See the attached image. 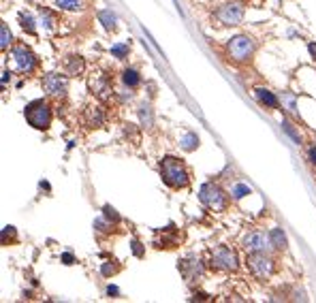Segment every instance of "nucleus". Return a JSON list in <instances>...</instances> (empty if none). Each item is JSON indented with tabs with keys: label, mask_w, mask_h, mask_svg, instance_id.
I'll use <instances>...</instances> for the list:
<instances>
[{
	"label": "nucleus",
	"mask_w": 316,
	"mask_h": 303,
	"mask_svg": "<svg viewBox=\"0 0 316 303\" xmlns=\"http://www.w3.org/2000/svg\"><path fill=\"white\" fill-rule=\"evenodd\" d=\"M107 295H118V288L116 286H109V288H107Z\"/></svg>",
	"instance_id": "31"
},
{
	"label": "nucleus",
	"mask_w": 316,
	"mask_h": 303,
	"mask_svg": "<svg viewBox=\"0 0 316 303\" xmlns=\"http://www.w3.org/2000/svg\"><path fill=\"white\" fill-rule=\"evenodd\" d=\"M43 88L49 96H64L67 94V79L62 75H56V73H49L43 77Z\"/></svg>",
	"instance_id": "10"
},
{
	"label": "nucleus",
	"mask_w": 316,
	"mask_h": 303,
	"mask_svg": "<svg viewBox=\"0 0 316 303\" xmlns=\"http://www.w3.org/2000/svg\"><path fill=\"white\" fill-rule=\"evenodd\" d=\"M199 199L203 201L210 209H214V212H222V209H227V194L222 192V188L216 186V184H203V186H201Z\"/></svg>",
	"instance_id": "4"
},
{
	"label": "nucleus",
	"mask_w": 316,
	"mask_h": 303,
	"mask_svg": "<svg viewBox=\"0 0 316 303\" xmlns=\"http://www.w3.org/2000/svg\"><path fill=\"white\" fill-rule=\"evenodd\" d=\"M103 212H105V218H109V220H113V222H118V220H120V216L116 214V209H113V207L105 205V207H103Z\"/></svg>",
	"instance_id": "23"
},
{
	"label": "nucleus",
	"mask_w": 316,
	"mask_h": 303,
	"mask_svg": "<svg viewBox=\"0 0 316 303\" xmlns=\"http://www.w3.org/2000/svg\"><path fill=\"white\" fill-rule=\"evenodd\" d=\"M11 56H13V60H15L17 71H21V73H30V71H34V67H37V56H34L26 45L13 47Z\"/></svg>",
	"instance_id": "7"
},
{
	"label": "nucleus",
	"mask_w": 316,
	"mask_h": 303,
	"mask_svg": "<svg viewBox=\"0 0 316 303\" xmlns=\"http://www.w3.org/2000/svg\"><path fill=\"white\" fill-rule=\"evenodd\" d=\"M54 4L58 6V9H67V11H77L81 9V0H54Z\"/></svg>",
	"instance_id": "17"
},
{
	"label": "nucleus",
	"mask_w": 316,
	"mask_h": 303,
	"mask_svg": "<svg viewBox=\"0 0 316 303\" xmlns=\"http://www.w3.org/2000/svg\"><path fill=\"white\" fill-rule=\"evenodd\" d=\"M160 175H162V182L171 186V188H184V186L188 184V171H186L184 164L173 156L162 158Z\"/></svg>",
	"instance_id": "1"
},
{
	"label": "nucleus",
	"mask_w": 316,
	"mask_h": 303,
	"mask_svg": "<svg viewBox=\"0 0 316 303\" xmlns=\"http://www.w3.org/2000/svg\"><path fill=\"white\" fill-rule=\"evenodd\" d=\"M197 146H199V137H197L195 133H188V135H186V139L182 141V148H184L186 152H192Z\"/></svg>",
	"instance_id": "18"
},
{
	"label": "nucleus",
	"mask_w": 316,
	"mask_h": 303,
	"mask_svg": "<svg viewBox=\"0 0 316 303\" xmlns=\"http://www.w3.org/2000/svg\"><path fill=\"white\" fill-rule=\"evenodd\" d=\"M239 261H237V254L231 250V248H225L220 246L212 252V267L216 269H222V271H235Z\"/></svg>",
	"instance_id": "6"
},
{
	"label": "nucleus",
	"mask_w": 316,
	"mask_h": 303,
	"mask_svg": "<svg viewBox=\"0 0 316 303\" xmlns=\"http://www.w3.org/2000/svg\"><path fill=\"white\" fill-rule=\"evenodd\" d=\"M122 79H124V83L131 85V88H137V85L141 83V77H139V73L135 69H126L124 73H122Z\"/></svg>",
	"instance_id": "15"
},
{
	"label": "nucleus",
	"mask_w": 316,
	"mask_h": 303,
	"mask_svg": "<svg viewBox=\"0 0 316 303\" xmlns=\"http://www.w3.org/2000/svg\"><path fill=\"white\" fill-rule=\"evenodd\" d=\"M308 52H310V56L316 60V43H310V45H308Z\"/></svg>",
	"instance_id": "29"
},
{
	"label": "nucleus",
	"mask_w": 316,
	"mask_h": 303,
	"mask_svg": "<svg viewBox=\"0 0 316 303\" xmlns=\"http://www.w3.org/2000/svg\"><path fill=\"white\" fill-rule=\"evenodd\" d=\"M269 237H271V243H274V248H286V235L282 233V228H271V233H269Z\"/></svg>",
	"instance_id": "16"
},
{
	"label": "nucleus",
	"mask_w": 316,
	"mask_h": 303,
	"mask_svg": "<svg viewBox=\"0 0 316 303\" xmlns=\"http://www.w3.org/2000/svg\"><path fill=\"white\" fill-rule=\"evenodd\" d=\"M26 120L37 131H47L49 124H52V109L43 100H34L26 107Z\"/></svg>",
	"instance_id": "2"
},
{
	"label": "nucleus",
	"mask_w": 316,
	"mask_h": 303,
	"mask_svg": "<svg viewBox=\"0 0 316 303\" xmlns=\"http://www.w3.org/2000/svg\"><path fill=\"white\" fill-rule=\"evenodd\" d=\"M248 267L252 271V276L258 280H265L274 273V261L265 254V252H252L248 256Z\"/></svg>",
	"instance_id": "5"
},
{
	"label": "nucleus",
	"mask_w": 316,
	"mask_h": 303,
	"mask_svg": "<svg viewBox=\"0 0 316 303\" xmlns=\"http://www.w3.org/2000/svg\"><path fill=\"white\" fill-rule=\"evenodd\" d=\"M179 271H182V276L188 280V282H192V280H199L201 278L203 267H201L199 261H184L182 265H179Z\"/></svg>",
	"instance_id": "12"
},
{
	"label": "nucleus",
	"mask_w": 316,
	"mask_h": 303,
	"mask_svg": "<svg viewBox=\"0 0 316 303\" xmlns=\"http://www.w3.org/2000/svg\"><path fill=\"white\" fill-rule=\"evenodd\" d=\"M256 98L261 100L265 107H269V109H278V107H280L276 94H274V92H269V90H265V88H258L256 90Z\"/></svg>",
	"instance_id": "14"
},
{
	"label": "nucleus",
	"mask_w": 316,
	"mask_h": 303,
	"mask_svg": "<svg viewBox=\"0 0 316 303\" xmlns=\"http://www.w3.org/2000/svg\"><path fill=\"white\" fill-rule=\"evenodd\" d=\"M133 252H135L137 256H143V250H141V243H139V241H133Z\"/></svg>",
	"instance_id": "28"
},
{
	"label": "nucleus",
	"mask_w": 316,
	"mask_h": 303,
	"mask_svg": "<svg viewBox=\"0 0 316 303\" xmlns=\"http://www.w3.org/2000/svg\"><path fill=\"white\" fill-rule=\"evenodd\" d=\"M98 19L105 24V28H113V26H116V15L109 13V11H100L98 13Z\"/></svg>",
	"instance_id": "19"
},
{
	"label": "nucleus",
	"mask_w": 316,
	"mask_h": 303,
	"mask_svg": "<svg viewBox=\"0 0 316 303\" xmlns=\"http://www.w3.org/2000/svg\"><path fill=\"white\" fill-rule=\"evenodd\" d=\"M83 118H85V124H88L90 128H98V126L105 124V111H103V107H98V105L85 107Z\"/></svg>",
	"instance_id": "11"
},
{
	"label": "nucleus",
	"mask_w": 316,
	"mask_h": 303,
	"mask_svg": "<svg viewBox=\"0 0 316 303\" xmlns=\"http://www.w3.org/2000/svg\"><path fill=\"white\" fill-rule=\"evenodd\" d=\"M62 261H64V265H73L75 258H73V254H71V252H67V254H62Z\"/></svg>",
	"instance_id": "27"
},
{
	"label": "nucleus",
	"mask_w": 316,
	"mask_h": 303,
	"mask_svg": "<svg viewBox=\"0 0 316 303\" xmlns=\"http://www.w3.org/2000/svg\"><path fill=\"white\" fill-rule=\"evenodd\" d=\"M21 26H24V30L28 32H34V26H32V19L28 15H21Z\"/></svg>",
	"instance_id": "25"
},
{
	"label": "nucleus",
	"mask_w": 316,
	"mask_h": 303,
	"mask_svg": "<svg viewBox=\"0 0 316 303\" xmlns=\"http://www.w3.org/2000/svg\"><path fill=\"white\" fill-rule=\"evenodd\" d=\"M241 17H243V9L239 4H225V6H220V9L216 11V19L220 21V24H225V26L239 24Z\"/></svg>",
	"instance_id": "9"
},
{
	"label": "nucleus",
	"mask_w": 316,
	"mask_h": 303,
	"mask_svg": "<svg viewBox=\"0 0 316 303\" xmlns=\"http://www.w3.org/2000/svg\"><path fill=\"white\" fill-rule=\"evenodd\" d=\"M243 248L248 252H267L269 248H274V243H271V237L267 233H263V230H252V233H248L246 239H243Z\"/></svg>",
	"instance_id": "8"
},
{
	"label": "nucleus",
	"mask_w": 316,
	"mask_h": 303,
	"mask_svg": "<svg viewBox=\"0 0 316 303\" xmlns=\"http://www.w3.org/2000/svg\"><path fill=\"white\" fill-rule=\"evenodd\" d=\"M310 160H312V164H316V148L310 150Z\"/></svg>",
	"instance_id": "30"
},
{
	"label": "nucleus",
	"mask_w": 316,
	"mask_h": 303,
	"mask_svg": "<svg viewBox=\"0 0 316 303\" xmlns=\"http://www.w3.org/2000/svg\"><path fill=\"white\" fill-rule=\"evenodd\" d=\"M0 32H2V49L9 47V43H11V32H9V28H6V24H2V28H0Z\"/></svg>",
	"instance_id": "21"
},
{
	"label": "nucleus",
	"mask_w": 316,
	"mask_h": 303,
	"mask_svg": "<svg viewBox=\"0 0 316 303\" xmlns=\"http://www.w3.org/2000/svg\"><path fill=\"white\" fill-rule=\"evenodd\" d=\"M282 128H284V131H286V133H289V135H291V137H293V139H295L297 143L301 141V137H299V135H297L295 131H293V126L289 124V122H282Z\"/></svg>",
	"instance_id": "24"
},
{
	"label": "nucleus",
	"mask_w": 316,
	"mask_h": 303,
	"mask_svg": "<svg viewBox=\"0 0 316 303\" xmlns=\"http://www.w3.org/2000/svg\"><path fill=\"white\" fill-rule=\"evenodd\" d=\"M252 190H250V186H246V184H237L235 188H233V199H243L246 194H250Z\"/></svg>",
	"instance_id": "20"
},
{
	"label": "nucleus",
	"mask_w": 316,
	"mask_h": 303,
	"mask_svg": "<svg viewBox=\"0 0 316 303\" xmlns=\"http://www.w3.org/2000/svg\"><path fill=\"white\" fill-rule=\"evenodd\" d=\"M85 69L83 60L79 56H71L67 58V62H64V71H67V75H81Z\"/></svg>",
	"instance_id": "13"
},
{
	"label": "nucleus",
	"mask_w": 316,
	"mask_h": 303,
	"mask_svg": "<svg viewBox=\"0 0 316 303\" xmlns=\"http://www.w3.org/2000/svg\"><path fill=\"white\" fill-rule=\"evenodd\" d=\"M111 54L116 56V58H126V54H128V45H113V47H111Z\"/></svg>",
	"instance_id": "22"
},
{
	"label": "nucleus",
	"mask_w": 316,
	"mask_h": 303,
	"mask_svg": "<svg viewBox=\"0 0 316 303\" xmlns=\"http://www.w3.org/2000/svg\"><path fill=\"white\" fill-rule=\"evenodd\" d=\"M227 52H229V56H231L235 62H246L254 54V41L250 37H243V34L233 37L231 41L227 43Z\"/></svg>",
	"instance_id": "3"
},
{
	"label": "nucleus",
	"mask_w": 316,
	"mask_h": 303,
	"mask_svg": "<svg viewBox=\"0 0 316 303\" xmlns=\"http://www.w3.org/2000/svg\"><path fill=\"white\" fill-rule=\"evenodd\" d=\"M109 273H116V267L109 265V263H105L103 265V276H109Z\"/></svg>",
	"instance_id": "26"
}]
</instances>
